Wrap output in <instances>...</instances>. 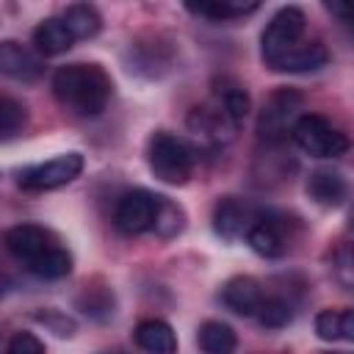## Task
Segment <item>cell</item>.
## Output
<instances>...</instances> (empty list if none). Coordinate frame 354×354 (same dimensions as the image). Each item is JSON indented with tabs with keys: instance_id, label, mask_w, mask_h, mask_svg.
<instances>
[{
	"instance_id": "obj_20",
	"label": "cell",
	"mask_w": 354,
	"mask_h": 354,
	"mask_svg": "<svg viewBox=\"0 0 354 354\" xmlns=\"http://www.w3.org/2000/svg\"><path fill=\"white\" fill-rule=\"evenodd\" d=\"M28 268H30V274H36L41 279H61L72 271V254L64 246L53 243L47 252H41L36 260H30Z\"/></svg>"
},
{
	"instance_id": "obj_14",
	"label": "cell",
	"mask_w": 354,
	"mask_h": 354,
	"mask_svg": "<svg viewBox=\"0 0 354 354\" xmlns=\"http://www.w3.org/2000/svg\"><path fill=\"white\" fill-rule=\"evenodd\" d=\"M72 33L64 28L61 19H44L33 28V50L44 58V55H61L72 47Z\"/></svg>"
},
{
	"instance_id": "obj_19",
	"label": "cell",
	"mask_w": 354,
	"mask_h": 354,
	"mask_svg": "<svg viewBox=\"0 0 354 354\" xmlns=\"http://www.w3.org/2000/svg\"><path fill=\"white\" fill-rule=\"evenodd\" d=\"M196 343L202 354H235L238 348V337L232 326H227L224 321H205L199 326Z\"/></svg>"
},
{
	"instance_id": "obj_13",
	"label": "cell",
	"mask_w": 354,
	"mask_h": 354,
	"mask_svg": "<svg viewBox=\"0 0 354 354\" xmlns=\"http://www.w3.org/2000/svg\"><path fill=\"white\" fill-rule=\"evenodd\" d=\"M136 343L147 354H177V335L160 318L141 321L136 326Z\"/></svg>"
},
{
	"instance_id": "obj_8",
	"label": "cell",
	"mask_w": 354,
	"mask_h": 354,
	"mask_svg": "<svg viewBox=\"0 0 354 354\" xmlns=\"http://www.w3.org/2000/svg\"><path fill=\"white\" fill-rule=\"evenodd\" d=\"M41 72H44V58L33 47H28L17 39H3L0 41V75H6L11 80L30 83Z\"/></svg>"
},
{
	"instance_id": "obj_16",
	"label": "cell",
	"mask_w": 354,
	"mask_h": 354,
	"mask_svg": "<svg viewBox=\"0 0 354 354\" xmlns=\"http://www.w3.org/2000/svg\"><path fill=\"white\" fill-rule=\"evenodd\" d=\"M246 243H249L257 254H263V257H279V254L285 252V235H282L279 224L271 221V218H260V221L249 224V230H246Z\"/></svg>"
},
{
	"instance_id": "obj_15",
	"label": "cell",
	"mask_w": 354,
	"mask_h": 354,
	"mask_svg": "<svg viewBox=\"0 0 354 354\" xmlns=\"http://www.w3.org/2000/svg\"><path fill=\"white\" fill-rule=\"evenodd\" d=\"M326 61H329V53H326L324 44H318V41H301V44H296L277 64V72H315Z\"/></svg>"
},
{
	"instance_id": "obj_23",
	"label": "cell",
	"mask_w": 354,
	"mask_h": 354,
	"mask_svg": "<svg viewBox=\"0 0 354 354\" xmlns=\"http://www.w3.org/2000/svg\"><path fill=\"white\" fill-rule=\"evenodd\" d=\"M218 97H221V105H224V116L232 122V124H241L249 113V94L246 88H241L238 83H227L224 80V88H218Z\"/></svg>"
},
{
	"instance_id": "obj_18",
	"label": "cell",
	"mask_w": 354,
	"mask_h": 354,
	"mask_svg": "<svg viewBox=\"0 0 354 354\" xmlns=\"http://www.w3.org/2000/svg\"><path fill=\"white\" fill-rule=\"evenodd\" d=\"M61 22L72 33V39H91L102 28L100 11L94 6H88V3H72V6H66Z\"/></svg>"
},
{
	"instance_id": "obj_3",
	"label": "cell",
	"mask_w": 354,
	"mask_h": 354,
	"mask_svg": "<svg viewBox=\"0 0 354 354\" xmlns=\"http://www.w3.org/2000/svg\"><path fill=\"white\" fill-rule=\"evenodd\" d=\"M304 22H307V19H304V11L296 8V6H285V8H279V11L268 19V25H266V30H263V36H260V55H263L266 66L277 69V64H279L296 44H301Z\"/></svg>"
},
{
	"instance_id": "obj_6",
	"label": "cell",
	"mask_w": 354,
	"mask_h": 354,
	"mask_svg": "<svg viewBox=\"0 0 354 354\" xmlns=\"http://www.w3.org/2000/svg\"><path fill=\"white\" fill-rule=\"evenodd\" d=\"M158 205H160V196L158 194H149L144 188H136L130 194H124L113 210V224L119 232L124 235H141L147 230H152L155 224V216H158Z\"/></svg>"
},
{
	"instance_id": "obj_17",
	"label": "cell",
	"mask_w": 354,
	"mask_h": 354,
	"mask_svg": "<svg viewBox=\"0 0 354 354\" xmlns=\"http://www.w3.org/2000/svg\"><path fill=\"white\" fill-rule=\"evenodd\" d=\"M315 335L329 343L354 340V313L348 307L346 310H321L315 315Z\"/></svg>"
},
{
	"instance_id": "obj_10",
	"label": "cell",
	"mask_w": 354,
	"mask_h": 354,
	"mask_svg": "<svg viewBox=\"0 0 354 354\" xmlns=\"http://www.w3.org/2000/svg\"><path fill=\"white\" fill-rule=\"evenodd\" d=\"M307 194L321 207H337V205H343V199L348 194V185H346L340 171H335V169H315L310 174V180H307Z\"/></svg>"
},
{
	"instance_id": "obj_26",
	"label": "cell",
	"mask_w": 354,
	"mask_h": 354,
	"mask_svg": "<svg viewBox=\"0 0 354 354\" xmlns=\"http://www.w3.org/2000/svg\"><path fill=\"white\" fill-rule=\"evenodd\" d=\"M6 354H44V346L36 335L30 332H17L8 343V351Z\"/></svg>"
},
{
	"instance_id": "obj_7",
	"label": "cell",
	"mask_w": 354,
	"mask_h": 354,
	"mask_svg": "<svg viewBox=\"0 0 354 354\" xmlns=\"http://www.w3.org/2000/svg\"><path fill=\"white\" fill-rule=\"evenodd\" d=\"M299 105H301V97L293 91V88H279L271 94V100L263 105L260 111V119H257V133L260 138L266 141H279L290 127L293 122L299 119Z\"/></svg>"
},
{
	"instance_id": "obj_21",
	"label": "cell",
	"mask_w": 354,
	"mask_h": 354,
	"mask_svg": "<svg viewBox=\"0 0 354 354\" xmlns=\"http://www.w3.org/2000/svg\"><path fill=\"white\" fill-rule=\"evenodd\" d=\"M28 124V111L11 97H0V141L17 138Z\"/></svg>"
},
{
	"instance_id": "obj_4",
	"label": "cell",
	"mask_w": 354,
	"mask_h": 354,
	"mask_svg": "<svg viewBox=\"0 0 354 354\" xmlns=\"http://www.w3.org/2000/svg\"><path fill=\"white\" fill-rule=\"evenodd\" d=\"M290 136H293L296 147L313 158H340L348 149L346 133H340L332 122H326L318 113H301L293 122Z\"/></svg>"
},
{
	"instance_id": "obj_1",
	"label": "cell",
	"mask_w": 354,
	"mask_h": 354,
	"mask_svg": "<svg viewBox=\"0 0 354 354\" xmlns=\"http://www.w3.org/2000/svg\"><path fill=\"white\" fill-rule=\"evenodd\" d=\"M55 100L77 116H97L111 100V77L100 64H66L53 75Z\"/></svg>"
},
{
	"instance_id": "obj_27",
	"label": "cell",
	"mask_w": 354,
	"mask_h": 354,
	"mask_svg": "<svg viewBox=\"0 0 354 354\" xmlns=\"http://www.w3.org/2000/svg\"><path fill=\"white\" fill-rule=\"evenodd\" d=\"M108 354H119V351H108Z\"/></svg>"
},
{
	"instance_id": "obj_11",
	"label": "cell",
	"mask_w": 354,
	"mask_h": 354,
	"mask_svg": "<svg viewBox=\"0 0 354 354\" xmlns=\"http://www.w3.org/2000/svg\"><path fill=\"white\" fill-rule=\"evenodd\" d=\"M221 299L235 315H254L263 301V290H260L257 279H252V277H232L224 285Z\"/></svg>"
},
{
	"instance_id": "obj_25",
	"label": "cell",
	"mask_w": 354,
	"mask_h": 354,
	"mask_svg": "<svg viewBox=\"0 0 354 354\" xmlns=\"http://www.w3.org/2000/svg\"><path fill=\"white\" fill-rule=\"evenodd\" d=\"M183 221H185L183 210H180L174 202H169L166 196H160V205H158V216H155L152 230H155L160 238H171V235H177V232L183 230Z\"/></svg>"
},
{
	"instance_id": "obj_12",
	"label": "cell",
	"mask_w": 354,
	"mask_h": 354,
	"mask_svg": "<svg viewBox=\"0 0 354 354\" xmlns=\"http://www.w3.org/2000/svg\"><path fill=\"white\" fill-rule=\"evenodd\" d=\"M213 230L224 241H235L249 230V210L241 199H221L213 210Z\"/></svg>"
},
{
	"instance_id": "obj_24",
	"label": "cell",
	"mask_w": 354,
	"mask_h": 354,
	"mask_svg": "<svg viewBox=\"0 0 354 354\" xmlns=\"http://www.w3.org/2000/svg\"><path fill=\"white\" fill-rule=\"evenodd\" d=\"M257 321L266 326V329H282L290 324L293 318V310L285 299H263L260 307H257Z\"/></svg>"
},
{
	"instance_id": "obj_5",
	"label": "cell",
	"mask_w": 354,
	"mask_h": 354,
	"mask_svg": "<svg viewBox=\"0 0 354 354\" xmlns=\"http://www.w3.org/2000/svg\"><path fill=\"white\" fill-rule=\"evenodd\" d=\"M83 171V155L80 152H64L53 160H44L39 166H30L19 174V185L28 191H53L66 183H72Z\"/></svg>"
},
{
	"instance_id": "obj_2",
	"label": "cell",
	"mask_w": 354,
	"mask_h": 354,
	"mask_svg": "<svg viewBox=\"0 0 354 354\" xmlns=\"http://www.w3.org/2000/svg\"><path fill=\"white\" fill-rule=\"evenodd\" d=\"M147 160H149L152 174L158 180L169 183V185H183L191 177V171H194V152H191V147L183 138H177V136H171L166 130H160V133H155L149 138Z\"/></svg>"
},
{
	"instance_id": "obj_9",
	"label": "cell",
	"mask_w": 354,
	"mask_h": 354,
	"mask_svg": "<svg viewBox=\"0 0 354 354\" xmlns=\"http://www.w3.org/2000/svg\"><path fill=\"white\" fill-rule=\"evenodd\" d=\"M53 243H55L53 235H50L47 230L36 227V224H19V227H11V230L6 232V246H8V252H11L17 260H22V263L36 260V257H39L41 252H47Z\"/></svg>"
},
{
	"instance_id": "obj_22",
	"label": "cell",
	"mask_w": 354,
	"mask_h": 354,
	"mask_svg": "<svg viewBox=\"0 0 354 354\" xmlns=\"http://www.w3.org/2000/svg\"><path fill=\"white\" fill-rule=\"evenodd\" d=\"M257 3H232V0H216V3H191L188 11L199 14V17H210V19H232V17H243L249 11H254Z\"/></svg>"
}]
</instances>
